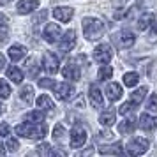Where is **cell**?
<instances>
[{
	"instance_id": "6da1fadb",
	"label": "cell",
	"mask_w": 157,
	"mask_h": 157,
	"mask_svg": "<svg viewBox=\"0 0 157 157\" xmlns=\"http://www.w3.org/2000/svg\"><path fill=\"white\" fill-rule=\"evenodd\" d=\"M16 134L23 136V138H30V140H43L48 134V127L44 124H37V122H25L16 127Z\"/></svg>"
},
{
	"instance_id": "7a4b0ae2",
	"label": "cell",
	"mask_w": 157,
	"mask_h": 157,
	"mask_svg": "<svg viewBox=\"0 0 157 157\" xmlns=\"http://www.w3.org/2000/svg\"><path fill=\"white\" fill-rule=\"evenodd\" d=\"M83 34L88 41H97L104 36V23L97 18H85L83 20Z\"/></svg>"
},
{
	"instance_id": "3957f363",
	"label": "cell",
	"mask_w": 157,
	"mask_h": 157,
	"mask_svg": "<svg viewBox=\"0 0 157 157\" xmlns=\"http://www.w3.org/2000/svg\"><path fill=\"white\" fill-rule=\"evenodd\" d=\"M150 147V141L148 140H145V138H132L131 141L127 143V154L129 155H141L145 154Z\"/></svg>"
},
{
	"instance_id": "277c9868",
	"label": "cell",
	"mask_w": 157,
	"mask_h": 157,
	"mask_svg": "<svg viewBox=\"0 0 157 157\" xmlns=\"http://www.w3.org/2000/svg\"><path fill=\"white\" fill-rule=\"evenodd\" d=\"M113 41H115V44H117V48L125 50V48H131V46L134 44L136 37H134V34L129 32V30H120L118 34L113 36Z\"/></svg>"
},
{
	"instance_id": "5b68a950",
	"label": "cell",
	"mask_w": 157,
	"mask_h": 157,
	"mask_svg": "<svg viewBox=\"0 0 157 157\" xmlns=\"http://www.w3.org/2000/svg\"><path fill=\"white\" fill-rule=\"evenodd\" d=\"M86 141V131L83 125H74V127L71 129V147H74V148H79L81 145H85Z\"/></svg>"
},
{
	"instance_id": "8992f818",
	"label": "cell",
	"mask_w": 157,
	"mask_h": 157,
	"mask_svg": "<svg viewBox=\"0 0 157 157\" xmlns=\"http://www.w3.org/2000/svg\"><path fill=\"white\" fill-rule=\"evenodd\" d=\"M111 57H113V51H111V46L109 44H99L94 50V58L99 64H108L111 60Z\"/></svg>"
},
{
	"instance_id": "52a82bcc",
	"label": "cell",
	"mask_w": 157,
	"mask_h": 157,
	"mask_svg": "<svg viewBox=\"0 0 157 157\" xmlns=\"http://www.w3.org/2000/svg\"><path fill=\"white\" fill-rule=\"evenodd\" d=\"M62 36V29L58 27L57 23H50L46 25V29L43 30V37L48 41V43H57Z\"/></svg>"
},
{
	"instance_id": "ba28073f",
	"label": "cell",
	"mask_w": 157,
	"mask_h": 157,
	"mask_svg": "<svg viewBox=\"0 0 157 157\" xmlns=\"http://www.w3.org/2000/svg\"><path fill=\"white\" fill-rule=\"evenodd\" d=\"M76 46V32L74 30H67L60 41V50L62 51H71Z\"/></svg>"
},
{
	"instance_id": "9c48e42d",
	"label": "cell",
	"mask_w": 157,
	"mask_h": 157,
	"mask_svg": "<svg viewBox=\"0 0 157 157\" xmlns=\"http://www.w3.org/2000/svg\"><path fill=\"white\" fill-rule=\"evenodd\" d=\"M55 95H57L58 99H62V101H65V99H69L72 95V92H74V88H72L69 83H55Z\"/></svg>"
},
{
	"instance_id": "30bf717a",
	"label": "cell",
	"mask_w": 157,
	"mask_h": 157,
	"mask_svg": "<svg viewBox=\"0 0 157 157\" xmlns=\"http://www.w3.org/2000/svg\"><path fill=\"white\" fill-rule=\"evenodd\" d=\"M58 58L53 55V53H44V60H43V67L46 72H57L58 71Z\"/></svg>"
},
{
	"instance_id": "8fae6325",
	"label": "cell",
	"mask_w": 157,
	"mask_h": 157,
	"mask_svg": "<svg viewBox=\"0 0 157 157\" xmlns=\"http://www.w3.org/2000/svg\"><path fill=\"white\" fill-rule=\"evenodd\" d=\"M88 97H90V102H92L94 108H102L104 99H102V94H101V90H99V86L97 85H90Z\"/></svg>"
},
{
	"instance_id": "7c38bea8",
	"label": "cell",
	"mask_w": 157,
	"mask_h": 157,
	"mask_svg": "<svg viewBox=\"0 0 157 157\" xmlns=\"http://www.w3.org/2000/svg\"><path fill=\"white\" fill-rule=\"evenodd\" d=\"M72 14H74V9L72 7H55L53 9V16L57 18L58 21H64V23L71 21Z\"/></svg>"
},
{
	"instance_id": "4fadbf2b",
	"label": "cell",
	"mask_w": 157,
	"mask_h": 157,
	"mask_svg": "<svg viewBox=\"0 0 157 157\" xmlns=\"http://www.w3.org/2000/svg\"><path fill=\"white\" fill-rule=\"evenodd\" d=\"M62 74H64V78H65V79H71V81H78L79 76H81V74H79V67L74 64V62H72V64H67V65H65L64 71H62Z\"/></svg>"
},
{
	"instance_id": "5bb4252c",
	"label": "cell",
	"mask_w": 157,
	"mask_h": 157,
	"mask_svg": "<svg viewBox=\"0 0 157 157\" xmlns=\"http://www.w3.org/2000/svg\"><path fill=\"white\" fill-rule=\"evenodd\" d=\"M39 7V0H21L18 4V13L20 14H29Z\"/></svg>"
},
{
	"instance_id": "9a60e30c",
	"label": "cell",
	"mask_w": 157,
	"mask_h": 157,
	"mask_svg": "<svg viewBox=\"0 0 157 157\" xmlns=\"http://www.w3.org/2000/svg\"><path fill=\"white\" fill-rule=\"evenodd\" d=\"M140 127L145 129V131H154L157 129V117H152V115H141L140 117Z\"/></svg>"
},
{
	"instance_id": "2e32d148",
	"label": "cell",
	"mask_w": 157,
	"mask_h": 157,
	"mask_svg": "<svg viewBox=\"0 0 157 157\" xmlns=\"http://www.w3.org/2000/svg\"><path fill=\"white\" fill-rule=\"evenodd\" d=\"M122 86L118 85V83H109V85L106 86V95L109 101H118L122 97Z\"/></svg>"
},
{
	"instance_id": "e0dca14e",
	"label": "cell",
	"mask_w": 157,
	"mask_h": 157,
	"mask_svg": "<svg viewBox=\"0 0 157 157\" xmlns=\"http://www.w3.org/2000/svg\"><path fill=\"white\" fill-rule=\"evenodd\" d=\"M25 55H27V50H25L23 46L14 44V46H11V48H9V58H11L13 62H20V60H23Z\"/></svg>"
},
{
	"instance_id": "ac0fdd59",
	"label": "cell",
	"mask_w": 157,
	"mask_h": 157,
	"mask_svg": "<svg viewBox=\"0 0 157 157\" xmlns=\"http://www.w3.org/2000/svg\"><path fill=\"white\" fill-rule=\"evenodd\" d=\"M134 127H136L134 118H132V117H129V118H125V120L118 125V131H120V134H131V132L134 131Z\"/></svg>"
},
{
	"instance_id": "d6986e66",
	"label": "cell",
	"mask_w": 157,
	"mask_h": 157,
	"mask_svg": "<svg viewBox=\"0 0 157 157\" xmlns=\"http://www.w3.org/2000/svg\"><path fill=\"white\" fill-rule=\"evenodd\" d=\"M115 109H106L104 113H101L99 117V122L102 124V125H106V127H109V125H113L115 124Z\"/></svg>"
},
{
	"instance_id": "ffe728a7",
	"label": "cell",
	"mask_w": 157,
	"mask_h": 157,
	"mask_svg": "<svg viewBox=\"0 0 157 157\" xmlns=\"http://www.w3.org/2000/svg\"><path fill=\"white\" fill-rule=\"evenodd\" d=\"M9 36V21L6 14H0V43H4Z\"/></svg>"
},
{
	"instance_id": "44dd1931",
	"label": "cell",
	"mask_w": 157,
	"mask_h": 157,
	"mask_svg": "<svg viewBox=\"0 0 157 157\" xmlns=\"http://www.w3.org/2000/svg\"><path fill=\"white\" fill-rule=\"evenodd\" d=\"M147 90H148V86H140L138 90H134V92L131 94V101L140 106L143 102V99H145V95H147Z\"/></svg>"
},
{
	"instance_id": "7402d4cb",
	"label": "cell",
	"mask_w": 157,
	"mask_h": 157,
	"mask_svg": "<svg viewBox=\"0 0 157 157\" xmlns=\"http://www.w3.org/2000/svg\"><path fill=\"white\" fill-rule=\"evenodd\" d=\"M7 78L11 79V81H14V83H21L23 81V72L20 71L18 67L11 65V67H7Z\"/></svg>"
},
{
	"instance_id": "603a6c76",
	"label": "cell",
	"mask_w": 157,
	"mask_h": 157,
	"mask_svg": "<svg viewBox=\"0 0 157 157\" xmlns=\"http://www.w3.org/2000/svg\"><path fill=\"white\" fill-rule=\"evenodd\" d=\"M99 152L101 154H115V155H120V154H124V150H122V147L117 143V145H102V147H99Z\"/></svg>"
},
{
	"instance_id": "cb8c5ba5",
	"label": "cell",
	"mask_w": 157,
	"mask_h": 157,
	"mask_svg": "<svg viewBox=\"0 0 157 157\" xmlns=\"http://www.w3.org/2000/svg\"><path fill=\"white\" fill-rule=\"evenodd\" d=\"M36 102H37V108H39V109H53V108H55L53 101H51L48 95H41Z\"/></svg>"
},
{
	"instance_id": "d4e9b609",
	"label": "cell",
	"mask_w": 157,
	"mask_h": 157,
	"mask_svg": "<svg viewBox=\"0 0 157 157\" xmlns=\"http://www.w3.org/2000/svg\"><path fill=\"white\" fill-rule=\"evenodd\" d=\"M154 16L152 13H147V14H143L141 18H140V21H138V29L140 30H147L150 27V23H152V20H154Z\"/></svg>"
},
{
	"instance_id": "484cf974",
	"label": "cell",
	"mask_w": 157,
	"mask_h": 157,
	"mask_svg": "<svg viewBox=\"0 0 157 157\" xmlns=\"http://www.w3.org/2000/svg\"><path fill=\"white\" fill-rule=\"evenodd\" d=\"M140 81V74L138 72H125L124 74V83L127 86H136Z\"/></svg>"
},
{
	"instance_id": "4316f807",
	"label": "cell",
	"mask_w": 157,
	"mask_h": 157,
	"mask_svg": "<svg viewBox=\"0 0 157 157\" xmlns=\"http://www.w3.org/2000/svg\"><path fill=\"white\" fill-rule=\"evenodd\" d=\"M111 76H113V69H111L109 65L102 64V67H101L99 72H97V78H99L101 81H104V79H109Z\"/></svg>"
},
{
	"instance_id": "83f0119b",
	"label": "cell",
	"mask_w": 157,
	"mask_h": 157,
	"mask_svg": "<svg viewBox=\"0 0 157 157\" xmlns=\"http://www.w3.org/2000/svg\"><path fill=\"white\" fill-rule=\"evenodd\" d=\"M148 41L150 43H157V16H154V20L150 23L148 29Z\"/></svg>"
},
{
	"instance_id": "f1b7e54d",
	"label": "cell",
	"mask_w": 157,
	"mask_h": 157,
	"mask_svg": "<svg viewBox=\"0 0 157 157\" xmlns=\"http://www.w3.org/2000/svg\"><path fill=\"white\" fill-rule=\"evenodd\" d=\"M136 108H138V104H134L132 101H129V102H125V104H122L118 108V113L120 115H132V111H134Z\"/></svg>"
},
{
	"instance_id": "f546056e",
	"label": "cell",
	"mask_w": 157,
	"mask_h": 157,
	"mask_svg": "<svg viewBox=\"0 0 157 157\" xmlns=\"http://www.w3.org/2000/svg\"><path fill=\"white\" fill-rule=\"evenodd\" d=\"M9 95H11V86L6 79H0V99H7Z\"/></svg>"
},
{
	"instance_id": "4dcf8cb0",
	"label": "cell",
	"mask_w": 157,
	"mask_h": 157,
	"mask_svg": "<svg viewBox=\"0 0 157 157\" xmlns=\"http://www.w3.org/2000/svg\"><path fill=\"white\" fill-rule=\"evenodd\" d=\"M21 99L27 101V102H32V99H34V88L32 86H23L21 88Z\"/></svg>"
},
{
	"instance_id": "1f68e13d",
	"label": "cell",
	"mask_w": 157,
	"mask_h": 157,
	"mask_svg": "<svg viewBox=\"0 0 157 157\" xmlns=\"http://www.w3.org/2000/svg\"><path fill=\"white\" fill-rule=\"evenodd\" d=\"M147 111H157V94H152L147 101Z\"/></svg>"
},
{
	"instance_id": "d6a6232c",
	"label": "cell",
	"mask_w": 157,
	"mask_h": 157,
	"mask_svg": "<svg viewBox=\"0 0 157 157\" xmlns=\"http://www.w3.org/2000/svg\"><path fill=\"white\" fill-rule=\"evenodd\" d=\"M27 120L29 122H43L44 120V113L43 111H30L27 115Z\"/></svg>"
},
{
	"instance_id": "836d02e7",
	"label": "cell",
	"mask_w": 157,
	"mask_h": 157,
	"mask_svg": "<svg viewBox=\"0 0 157 157\" xmlns=\"http://www.w3.org/2000/svg\"><path fill=\"white\" fill-rule=\"evenodd\" d=\"M37 152H39V154H43V155H55V154H62V155H64V152H57V150L50 148L48 145H41V147L37 148Z\"/></svg>"
},
{
	"instance_id": "e575fe53",
	"label": "cell",
	"mask_w": 157,
	"mask_h": 157,
	"mask_svg": "<svg viewBox=\"0 0 157 157\" xmlns=\"http://www.w3.org/2000/svg\"><path fill=\"white\" fill-rule=\"evenodd\" d=\"M53 138L55 140H62L64 138V127L58 124V125H55V129H53Z\"/></svg>"
},
{
	"instance_id": "d590c367",
	"label": "cell",
	"mask_w": 157,
	"mask_h": 157,
	"mask_svg": "<svg viewBox=\"0 0 157 157\" xmlns=\"http://www.w3.org/2000/svg\"><path fill=\"white\" fill-rule=\"evenodd\" d=\"M39 86H43V88H53L55 86V81L53 79H39Z\"/></svg>"
},
{
	"instance_id": "8d00e7d4",
	"label": "cell",
	"mask_w": 157,
	"mask_h": 157,
	"mask_svg": "<svg viewBox=\"0 0 157 157\" xmlns=\"http://www.w3.org/2000/svg\"><path fill=\"white\" fill-rule=\"evenodd\" d=\"M18 147H20V143H18V140H9L7 141V148L11 150V152H14V150H18Z\"/></svg>"
},
{
	"instance_id": "74e56055",
	"label": "cell",
	"mask_w": 157,
	"mask_h": 157,
	"mask_svg": "<svg viewBox=\"0 0 157 157\" xmlns=\"http://www.w3.org/2000/svg\"><path fill=\"white\" fill-rule=\"evenodd\" d=\"M0 136H9V125L6 122L0 124Z\"/></svg>"
},
{
	"instance_id": "f35d334b",
	"label": "cell",
	"mask_w": 157,
	"mask_h": 157,
	"mask_svg": "<svg viewBox=\"0 0 157 157\" xmlns=\"http://www.w3.org/2000/svg\"><path fill=\"white\" fill-rule=\"evenodd\" d=\"M92 152H94V148H92V147H90V148H86L85 152H81V155H90Z\"/></svg>"
},
{
	"instance_id": "ab89813d",
	"label": "cell",
	"mask_w": 157,
	"mask_h": 157,
	"mask_svg": "<svg viewBox=\"0 0 157 157\" xmlns=\"http://www.w3.org/2000/svg\"><path fill=\"white\" fill-rule=\"evenodd\" d=\"M4 65H6V58H4V55H2V53H0V69H2Z\"/></svg>"
},
{
	"instance_id": "60d3db41",
	"label": "cell",
	"mask_w": 157,
	"mask_h": 157,
	"mask_svg": "<svg viewBox=\"0 0 157 157\" xmlns=\"http://www.w3.org/2000/svg\"><path fill=\"white\" fill-rule=\"evenodd\" d=\"M4 154H6V148H4V145H2V143H0V157L4 155Z\"/></svg>"
},
{
	"instance_id": "b9f144b4",
	"label": "cell",
	"mask_w": 157,
	"mask_h": 157,
	"mask_svg": "<svg viewBox=\"0 0 157 157\" xmlns=\"http://www.w3.org/2000/svg\"><path fill=\"white\" fill-rule=\"evenodd\" d=\"M124 2H127V0H117V4H118V6H122Z\"/></svg>"
},
{
	"instance_id": "7bdbcfd3",
	"label": "cell",
	"mask_w": 157,
	"mask_h": 157,
	"mask_svg": "<svg viewBox=\"0 0 157 157\" xmlns=\"http://www.w3.org/2000/svg\"><path fill=\"white\" fill-rule=\"evenodd\" d=\"M9 2H11V0H2V4H9Z\"/></svg>"
},
{
	"instance_id": "ee69618b",
	"label": "cell",
	"mask_w": 157,
	"mask_h": 157,
	"mask_svg": "<svg viewBox=\"0 0 157 157\" xmlns=\"http://www.w3.org/2000/svg\"><path fill=\"white\" fill-rule=\"evenodd\" d=\"M2 111H4V108H2V104H0V115H2Z\"/></svg>"
}]
</instances>
